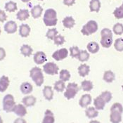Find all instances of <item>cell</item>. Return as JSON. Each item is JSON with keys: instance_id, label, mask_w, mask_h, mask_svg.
<instances>
[{"instance_id": "1", "label": "cell", "mask_w": 123, "mask_h": 123, "mask_svg": "<svg viewBox=\"0 0 123 123\" xmlns=\"http://www.w3.org/2000/svg\"><path fill=\"white\" fill-rule=\"evenodd\" d=\"M100 44L104 48H110L113 44V31L109 28H105L101 31Z\"/></svg>"}, {"instance_id": "2", "label": "cell", "mask_w": 123, "mask_h": 123, "mask_svg": "<svg viewBox=\"0 0 123 123\" xmlns=\"http://www.w3.org/2000/svg\"><path fill=\"white\" fill-rule=\"evenodd\" d=\"M30 77L37 86H41L44 84V77L43 70L39 67H33L30 70Z\"/></svg>"}, {"instance_id": "3", "label": "cell", "mask_w": 123, "mask_h": 123, "mask_svg": "<svg viewBox=\"0 0 123 123\" xmlns=\"http://www.w3.org/2000/svg\"><path fill=\"white\" fill-rule=\"evenodd\" d=\"M43 22L47 27L55 26L57 24V12L54 9H48L44 12L43 16Z\"/></svg>"}, {"instance_id": "4", "label": "cell", "mask_w": 123, "mask_h": 123, "mask_svg": "<svg viewBox=\"0 0 123 123\" xmlns=\"http://www.w3.org/2000/svg\"><path fill=\"white\" fill-rule=\"evenodd\" d=\"M16 105V104L13 95L11 94H7L4 96L2 100V108L6 113L13 112Z\"/></svg>"}, {"instance_id": "5", "label": "cell", "mask_w": 123, "mask_h": 123, "mask_svg": "<svg viewBox=\"0 0 123 123\" xmlns=\"http://www.w3.org/2000/svg\"><path fill=\"white\" fill-rule=\"evenodd\" d=\"M98 29V25L96 20H89L85 25L82 26L81 29V32L85 36H89L92 34H94Z\"/></svg>"}, {"instance_id": "6", "label": "cell", "mask_w": 123, "mask_h": 123, "mask_svg": "<svg viewBox=\"0 0 123 123\" xmlns=\"http://www.w3.org/2000/svg\"><path fill=\"white\" fill-rule=\"evenodd\" d=\"M79 91H80V86H78V85L74 82H70L68 83V85L66 86L63 96L66 99L70 100L75 97Z\"/></svg>"}, {"instance_id": "7", "label": "cell", "mask_w": 123, "mask_h": 123, "mask_svg": "<svg viewBox=\"0 0 123 123\" xmlns=\"http://www.w3.org/2000/svg\"><path fill=\"white\" fill-rule=\"evenodd\" d=\"M59 68L54 62H47L43 66V72L49 75H55L58 73Z\"/></svg>"}, {"instance_id": "8", "label": "cell", "mask_w": 123, "mask_h": 123, "mask_svg": "<svg viewBox=\"0 0 123 123\" xmlns=\"http://www.w3.org/2000/svg\"><path fill=\"white\" fill-rule=\"evenodd\" d=\"M68 56V50L66 48H61L58 50H56L52 54V58L56 61L64 60Z\"/></svg>"}, {"instance_id": "9", "label": "cell", "mask_w": 123, "mask_h": 123, "mask_svg": "<svg viewBox=\"0 0 123 123\" xmlns=\"http://www.w3.org/2000/svg\"><path fill=\"white\" fill-rule=\"evenodd\" d=\"M4 30L7 34H14L18 30V25L15 21L9 20L4 24Z\"/></svg>"}, {"instance_id": "10", "label": "cell", "mask_w": 123, "mask_h": 123, "mask_svg": "<svg viewBox=\"0 0 123 123\" xmlns=\"http://www.w3.org/2000/svg\"><path fill=\"white\" fill-rule=\"evenodd\" d=\"M33 61L37 65H42L47 61V57L44 51H37L33 56Z\"/></svg>"}, {"instance_id": "11", "label": "cell", "mask_w": 123, "mask_h": 123, "mask_svg": "<svg viewBox=\"0 0 123 123\" xmlns=\"http://www.w3.org/2000/svg\"><path fill=\"white\" fill-rule=\"evenodd\" d=\"M92 101V96L89 94H83L81 98H80L79 101V105L81 108H86L87 107H89Z\"/></svg>"}, {"instance_id": "12", "label": "cell", "mask_w": 123, "mask_h": 123, "mask_svg": "<svg viewBox=\"0 0 123 123\" xmlns=\"http://www.w3.org/2000/svg\"><path fill=\"white\" fill-rule=\"evenodd\" d=\"M13 113H14V114L17 115L18 117H23L27 115L28 111L27 108L23 104H16V105L15 106Z\"/></svg>"}, {"instance_id": "13", "label": "cell", "mask_w": 123, "mask_h": 123, "mask_svg": "<svg viewBox=\"0 0 123 123\" xmlns=\"http://www.w3.org/2000/svg\"><path fill=\"white\" fill-rule=\"evenodd\" d=\"M37 98L32 95H28L22 98V104L26 108H30L36 104Z\"/></svg>"}, {"instance_id": "14", "label": "cell", "mask_w": 123, "mask_h": 123, "mask_svg": "<svg viewBox=\"0 0 123 123\" xmlns=\"http://www.w3.org/2000/svg\"><path fill=\"white\" fill-rule=\"evenodd\" d=\"M20 90L23 94L29 95L33 91V86L28 82H24L20 86Z\"/></svg>"}, {"instance_id": "15", "label": "cell", "mask_w": 123, "mask_h": 123, "mask_svg": "<svg viewBox=\"0 0 123 123\" xmlns=\"http://www.w3.org/2000/svg\"><path fill=\"white\" fill-rule=\"evenodd\" d=\"M10 85L9 78L6 75L0 77V93H4L9 88Z\"/></svg>"}, {"instance_id": "16", "label": "cell", "mask_w": 123, "mask_h": 123, "mask_svg": "<svg viewBox=\"0 0 123 123\" xmlns=\"http://www.w3.org/2000/svg\"><path fill=\"white\" fill-rule=\"evenodd\" d=\"M30 31H31V28L28 24L23 23L19 26V35L22 37H28L30 35Z\"/></svg>"}, {"instance_id": "17", "label": "cell", "mask_w": 123, "mask_h": 123, "mask_svg": "<svg viewBox=\"0 0 123 123\" xmlns=\"http://www.w3.org/2000/svg\"><path fill=\"white\" fill-rule=\"evenodd\" d=\"M42 94L44 98L47 101H51L54 98V90L51 86L47 85L43 88Z\"/></svg>"}, {"instance_id": "18", "label": "cell", "mask_w": 123, "mask_h": 123, "mask_svg": "<svg viewBox=\"0 0 123 123\" xmlns=\"http://www.w3.org/2000/svg\"><path fill=\"white\" fill-rule=\"evenodd\" d=\"M106 105V103L105 101L101 97V96H98L94 99V106L95 108L98 111H102L104 110Z\"/></svg>"}, {"instance_id": "19", "label": "cell", "mask_w": 123, "mask_h": 123, "mask_svg": "<svg viewBox=\"0 0 123 123\" xmlns=\"http://www.w3.org/2000/svg\"><path fill=\"white\" fill-rule=\"evenodd\" d=\"M42 12H43V8L39 4L34 6L30 11L31 16H32L33 18L35 19H37L39 17H41Z\"/></svg>"}, {"instance_id": "20", "label": "cell", "mask_w": 123, "mask_h": 123, "mask_svg": "<svg viewBox=\"0 0 123 123\" xmlns=\"http://www.w3.org/2000/svg\"><path fill=\"white\" fill-rule=\"evenodd\" d=\"M42 123H55V117L51 110L47 109L44 112V116L42 120Z\"/></svg>"}, {"instance_id": "21", "label": "cell", "mask_w": 123, "mask_h": 123, "mask_svg": "<svg viewBox=\"0 0 123 123\" xmlns=\"http://www.w3.org/2000/svg\"><path fill=\"white\" fill-rule=\"evenodd\" d=\"M77 70L80 77H85L86 76L88 75L90 73V67L86 63H82L78 67Z\"/></svg>"}, {"instance_id": "22", "label": "cell", "mask_w": 123, "mask_h": 123, "mask_svg": "<svg viewBox=\"0 0 123 123\" xmlns=\"http://www.w3.org/2000/svg\"><path fill=\"white\" fill-rule=\"evenodd\" d=\"M85 115L89 119H94V118H96V117H98V111L95 108L94 106V107L89 106L86 108Z\"/></svg>"}, {"instance_id": "23", "label": "cell", "mask_w": 123, "mask_h": 123, "mask_svg": "<svg viewBox=\"0 0 123 123\" xmlns=\"http://www.w3.org/2000/svg\"><path fill=\"white\" fill-rule=\"evenodd\" d=\"M123 114L116 112V111H111L110 113V121L111 123H120L123 120Z\"/></svg>"}, {"instance_id": "24", "label": "cell", "mask_w": 123, "mask_h": 123, "mask_svg": "<svg viewBox=\"0 0 123 123\" xmlns=\"http://www.w3.org/2000/svg\"><path fill=\"white\" fill-rule=\"evenodd\" d=\"M30 17V11L28 9H20L16 13V18L20 21H25Z\"/></svg>"}, {"instance_id": "25", "label": "cell", "mask_w": 123, "mask_h": 123, "mask_svg": "<svg viewBox=\"0 0 123 123\" xmlns=\"http://www.w3.org/2000/svg\"><path fill=\"white\" fill-rule=\"evenodd\" d=\"M101 7V3L100 0H91L89 2V10L91 12L98 13Z\"/></svg>"}, {"instance_id": "26", "label": "cell", "mask_w": 123, "mask_h": 123, "mask_svg": "<svg viewBox=\"0 0 123 123\" xmlns=\"http://www.w3.org/2000/svg\"><path fill=\"white\" fill-rule=\"evenodd\" d=\"M20 54L25 57H30L33 52V49L28 44H23L20 49Z\"/></svg>"}, {"instance_id": "27", "label": "cell", "mask_w": 123, "mask_h": 123, "mask_svg": "<svg viewBox=\"0 0 123 123\" xmlns=\"http://www.w3.org/2000/svg\"><path fill=\"white\" fill-rule=\"evenodd\" d=\"M63 26L68 29L73 28L75 25V20L72 16H66L63 19Z\"/></svg>"}, {"instance_id": "28", "label": "cell", "mask_w": 123, "mask_h": 123, "mask_svg": "<svg viewBox=\"0 0 123 123\" xmlns=\"http://www.w3.org/2000/svg\"><path fill=\"white\" fill-rule=\"evenodd\" d=\"M86 49L87 51L92 54H94L98 52L99 49H100V47L98 45V44L96 42H90L87 44L86 46Z\"/></svg>"}, {"instance_id": "29", "label": "cell", "mask_w": 123, "mask_h": 123, "mask_svg": "<svg viewBox=\"0 0 123 123\" xmlns=\"http://www.w3.org/2000/svg\"><path fill=\"white\" fill-rule=\"evenodd\" d=\"M103 80L107 83H112L115 80V74L112 70H106L104 73Z\"/></svg>"}, {"instance_id": "30", "label": "cell", "mask_w": 123, "mask_h": 123, "mask_svg": "<svg viewBox=\"0 0 123 123\" xmlns=\"http://www.w3.org/2000/svg\"><path fill=\"white\" fill-rule=\"evenodd\" d=\"M94 88V85L93 82L90 80H85L82 82L81 83V89L86 92H91Z\"/></svg>"}, {"instance_id": "31", "label": "cell", "mask_w": 123, "mask_h": 123, "mask_svg": "<svg viewBox=\"0 0 123 123\" xmlns=\"http://www.w3.org/2000/svg\"><path fill=\"white\" fill-rule=\"evenodd\" d=\"M66 88V82L61 80L56 81L54 85V89L57 92H63V91H65Z\"/></svg>"}, {"instance_id": "32", "label": "cell", "mask_w": 123, "mask_h": 123, "mask_svg": "<svg viewBox=\"0 0 123 123\" xmlns=\"http://www.w3.org/2000/svg\"><path fill=\"white\" fill-rule=\"evenodd\" d=\"M4 9L6 11L8 12H14L16 11V10L18 9V7H17V4L16 2L15 1H9L8 2H6L5 4V6H4Z\"/></svg>"}, {"instance_id": "33", "label": "cell", "mask_w": 123, "mask_h": 123, "mask_svg": "<svg viewBox=\"0 0 123 123\" xmlns=\"http://www.w3.org/2000/svg\"><path fill=\"white\" fill-rule=\"evenodd\" d=\"M89 58H90V53L88 51L80 50V54L77 57V59L80 62H86L87 61H89Z\"/></svg>"}, {"instance_id": "34", "label": "cell", "mask_w": 123, "mask_h": 123, "mask_svg": "<svg viewBox=\"0 0 123 123\" xmlns=\"http://www.w3.org/2000/svg\"><path fill=\"white\" fill-rule=\"evenodd\" d=\"M70 73L66 70V69H63L60 71L59 73V78L61 80H63V82H68L70 79Z\"/></svg>"}, {"instance_id": "35", "label": "cell", "mask_w": 123, "mask_h": 123, "mask_svg": "<svg viewBox=\"0 0 123 123\" xmlns=\"http://www.w3.org/2000/svg\"><path fill=\"white\" fill-rule=\"evenodd\" d=\"M115 49L118 52L123 51V38H117L115 39L113 44Z\"/></svg>"}, {"instance_id": "36", "label": "cell", "mask_w": 123, "mask_h": 123, "mask_svg": "<svg viewBox=\"0 0 123 123\" xmlns=\"http://www.w3.org/2000/svg\"><path fill=\"white\" fill-rule=\"evenodd\" d=\"M113 32L116 35H121L123 34V24L120 23H115L113 27Z\"/></svg>"}, {"instance_id": "37", "label": "cell", "mask_w": 123, "mask_h": 123, "mask_svg": "<svg viewBox=\"0 0 123 123\" xmlns=\"http://www.w3.org/2000/svg\"><path fill=\"white\" fill-rule=\"evenodd\" d=\"M113 15L116 19L123 18V3L121 6L115 8L113 11Z\"/></svg>"}, {"instance_id": "38", "label": "cell", "mask_w": 123, "mask_h": 123, "mask_svg": "<svg viewBox=\"0 0 123 123\" xmlns=\"http://www.w3.org/2000/svg\"><path fill=\"white\" fill-rule=\"evenodd\" d=\"M101 97L105 101L106 104H108L113 98V94L110 91H104L100 94Z\"/></svg>"}, {"instance_id": "39", "label": "cell", "mask_w": 123, "mask_h": 123, "mask_svg": "<svg viewBox=\"0 0 123 123\" xmlns=\"http://www.w3.org/2000/svg\"><path fill=\"white\" fill-rule=\"evenodd\" d=\"M58 32L57 29L49 28L46 33V37L50 40H54V39L56 37V35H58Z\"/></svg>"}, {"instance_id": "40", "label": "cell", "mask_w": 123, "mask_h": 123, "mask_svg": "<svg viewBox=\"0 0 123 123\" xmlns=\"http://www.w3.org/2000/svg\"><path fill=\"white\" fill-rule=\"evenodd\" d=\"M69 51H70V56L73 58H77V57L80 54V50L78 47L77 46H73L69 49Z\"/></svg>"}, {"instance_id": "41", "label": "cell", "mask_w": 123, "mask_h": 123, "mask_svg": "<svg viewBox=\"0 0 123 123\" xmlns=\"http://www.w3.org/2000/svg\"><path fill=\"white\" fill-rule=\"evenodd\" d=\"M111 111H116V112H119V113L123 114V105L120 103H118V102L114 103L111 107Z\"/></svg>"}, {"instance_id": "42", "label": "cell", "mask_w": 123, "mask_h": 123, "mask_svg": "<svg viewBox=\"0 0 123 123\" xmlns=\"http://www.w3.org/2000/svg\"><path fill=\"white\" fill-rule=\"evenodd\" d=\"M65 42H66V39H65L64 36L61 35H58L56 36V37L54 39V42L57 46H61Z\"/></svg>"}, {"instance_id": "43", "label": "cell", "mask_w": 123, "mask_h": 123, "mask_svg": "<svg viewBox=\"0 0 123 123\" xmlns=\"http://www.w3.org/2000/svg\"><path fill=\"white\" fill-rule=\"evenodd\" d=\"M6 19H7V15L5 13V11L0 9V22L4 23L6 20Z\"/></svg>"}, {"instance_id": "44", "label": "cell", "mask_w": 123, "mask_h": 123, "mask_svg": "<svg viewBox=\"0 0 123 123\" xmlns=\"http://www.w3.org/2000/svg\"><path fill=\"white\" fill-rule=\"evenodd\" d=\"M6 56V52L3 47H0V61H3Z\"/></svg>"}, {"instance_id": "45", "label": "cell", "mask_w": 123, "mask_h": 123, "mask_svg": "<svg viewBox=\"0 0 123 123\" xmlns=\"http://www.w3.org/2000/svg\"><path fill=\"white\" fill-rule=\"evenodd\" d=\"M75 1L76 0H63V4L66 6H73L75 3Z\"/></svg>"}, {"instance_id": "46", "label": "cell", "mask_w": 123, "mask_h": 123, "mask_svg": "<svg viewBox=\"0 0 123 123\" xmlns=\"http://www.w3.org/2000/svg\"><path fill=\"white\" fill-rule=\"evenodd\" d=\"M13 123H27V121L23 117H18L13 121Z\"/></svg>"}, {"instance_id": "47", "label": "cell", "mask_w": 123, "mask_h": 123, "mask_svg": "<svg viewBox=\"0 0 123 123\" xmlns=\"http://www.w3.org/2000/svg\"><path fill=\"white\" fill-rule=\"evenodd\" d=\"M89 123H101L98 120H91Z\"/></svg>"}, {"instance_id": "48", "label": "cell", "mask_w": 123, "mask_h": 123, "mask_svg": "<svg viewBox=\"0 0 123 123\" xmlns=\"http://www.w3.org/2000/svg\"><path fill=\"white\" fill-rule=\"evenodd\" d=\"M30 1V0H21V1L23 2V3H28Z\"/></svg>"}, {"instance_id": "49", "label": "cell", "mask_w": 123, "mask_h": 123, "mask_svg": "<svg viewBox=\"0 0 123 123\" xmlns=\"http://www.w3.org/2000/svg\"><path fill=\"white\" fill-rule=\"evenodd\" d=\"M0 123H4V121H3V119H2V117L0 116Z\"/></svg>"}, {"instance_id": "50", "label": "cell", "mask_w": 123, "mask_h": 123, "mask_svg": "<svg viewBox=\"0 0 123 123\" xmlns=\"http://www.w3.org/2000/svg\"><path fill=\"white\" fill-rule=\"evenodd\" d=\"M1 28H0V35H1Z\"/></svg>"}, {"instance_id": "51", "label": "cell", "mask_w": 123, "mask_h": 123, "mask_svg": "<svg viewBox=\"0 0 123 123\" xmlns=\"http://www.w3.org/2000/svg\"><path fill=\"white\" fill-rule=\"evenodd\" d=\"M122 89H123V85H122Z\"/></svg>"}, {"instance_id": "52", "label": "cell", "mask_w": 123, "mask_h": 123, "mask_svg": "<svg viewBox=\"0 0 123 123\" xmlns=\"http://www.w3.org/2000/svg\"><path fill=\"white\" fill-rule=\"evenodd\" d=\"M38 1H44V0H38Z\"/></svg>"}]
</instances>
